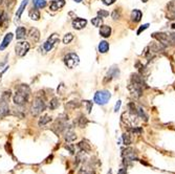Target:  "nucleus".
<instances>
[{
  "instance_id": "nucleus-42",
  "label": "nucleus",
  "mask_w": 175,
  "mask_h": 174,
  "mask_svg": "<svg viewBox=\"0 0 175 174\" xmlns=\"http://www.w3.org/2000/svg\"><path fill=\"white\" fill-rule=\"evenodd\" d=\"M102 1L105 5H111V4H113L116 0H102Z\"/></svg>"
},
{
  "instance_id": "nucleus-8",
  "label": "nucleus",
  "mask_w": 175,
  "mask_h": 174,
  "mask_svg": "<svg viewBox=\"0 0 175 174\" xmlns=\"http://www.w3.org/2000/svg\"><path fill=\"white\" fill-rule=\"evenodd\" d=\"M153 38H155L158 42H160V44H162L164 46H168L171 44V38L170 34H166V33H154L152 35Z\"/></svg>"
},
{
  "instance_id": "nucleus-50",
  "label": "nucleus",
  "mask_w": 175,
  "mask_h": 174,
  "mask_svg": "<svg viewBox=\"0 0 175 174\" xmlns=\"http://www.w3.org/2000/svg\"><path fill=\"white\" fill-rule=\"evenodd\" d=\"M0 101H1V100H0Z\"/></svg>"
},
{
  "instance_id": "nucleus-12",
  "label": "nucleus",
  "mask_w": 175,
  "mask_h": 174,
  "mask_svg": "<svg viewBox=\"0 0 175 174\" xmlns=\"http://www.w3.org/2000/svg\"><path fill=\"white\" fill-rule=\"evenodd\" d=\"M86 24H87V20L83 18H75L73 20V26L76 30H82L85 27Z\"/></svg>"
},
{
  "instance_id": "nucleus-33",
  "label": "nucleus",
  "mask_w": 175,
  "mask_h": 174,
  "mask_svg": "<svg viewBox=\"0 0 175 174\" xmlns=\"http://www.w3.org/2000/svg\"><path fill=\"white\" fill-rule=\"evenodd\" d=\"M11 96H12V91L11 90L3 91L2 96H1V100H2V101H4V102H9V100H10V98H11Z\"/></svg>"
},
{
  "instance_id": "nucleus-19",
  "label": "nucleus",
  "mask_w": 175,
  "mask_h": 174,
  "mask_svg": "<svg viewBox=\"0 0 175 174\" xmlns=\"http://www.w3.org/2000/svg\"><path fill=\"white\" fill-rule=\"evenodd\" d=\"M142 17H143V14H142V12L139 11V10H133L132 13H131V20H132L134 23L141 21Z\"/></svg>"
},
{
  "instance_id": "nucleus-21",
  "label": "nucleus",
  "mask_w": 175,
  "mask_h": 174,
  "mask_svg": "<svg viewBox=\"0 0 175 174\" xmlns=\"http://www.w3.org/2000/svg\"><path fill=\"white\" fill-rule=\"evenodd\" d=\"M148 48H149V50L154 54V53L162 52V50H164V45H162V44H160V43H152L151 45H150Z\"/></svg>"
},
{
  "instance_id": "nucleus-10",
  "label": "nucleus",
  "mask_w": 175,
  "mask_h": 174,
  "mask_svg": "<svg viewBox=\"0 0 175 174\" xmlns=\"http://www.w3.org/2000/svg\"><path fill=\"white\" fill-rule=\"evenodd\" d=\"M119 76H120V69H119V67L116 66V65H113V66H111L110 68H109L108 73H107L106 77H105V79H104V83H108L111 80L118 78Z\"/></svg>"
},
{
  "instance_id": "nucleus-30",
  "label": "nucleus",
  "mask_w": 175,
  "mask_h": 174,
  "mask_svg": "<svg viewBox=\"0 0 175 174\" xmlns=\"http://www.w3.org/2000/svg\"><path fill=\"white\" fill-rule=\"evenodd\" d=\"M91 23H92V25H93V26H96V27H99V26L102 25V23H103V18L99 17V16H98V17H96V18H92Z\"/></svg>"
},
{
  "instance_id": "nucleus-39",
  "label": "nucleus",
  "mask_w": 175,
  "mask_h": 174,
  "mask_svg": "<svg viewBox=\"0 0 175 174\" xmlns=\"http://www.w3.org/2000/svg\"><path fill=\"white\" fill-rule=\"evenodd\" d=\"M7 20V15L5 12H3V13L1 14V16H0V25H2Z\"/></svg>"
},
{
  "instance_id": "nucleus-27",
  "label": "nucleus",
  "mask_w": 175,
  "mask_h": 174,
  "mask_svg": "<svg viewBox=\"0 0 175 174\" xmlns=\"http://www.w3.org/2000/svg\"><path fill=\"white\" fill-rule=\"evenodd\" d=\"M79 148L81 149V150L85 151L86 153L89 152V151L91 150V147H90V145L88 144L87 142H85V141H82V142L79 143Z\"/></svg>"
},
{
  "instance_id": "nucleus-46",
  "label": "nucleus",
  "mask_w": 175,
  "mask_h": 174,
  "mask_svg": "<svg viewBox=\"0 0 175 174\" xmlns=\"http://www.w3.org/2000/svg\"><path fill=\"white\" fill-rule=\"evenodd\" d=\"M171 26H172V28H174V30H175V23H173V24H172V25H171Z\"/></svg>"
},
{
  "instance_id": "nucleus-18",
  "label": "nucleus",
  "mask_w": 175,
  "mask_h": 174,
  "mask_svg": "<svg viewBox=\"0 0 175 174\" xmlns=\"http://www.w3.org/2000/svg\"><path fill=\"white\" fill-rule=\"evenodd\" d=\"M26 34H27L26 28L23 27V26H19V27H17V30H16V38H17L18 40L24 39L26 37Z\"/></svg>"
},
{
  "instance_id": "nucleus-49",
  "label": "nucleus",
  "mask_w": 175,
  "mask_h": 174,
  "mask_svg": "<svg viewBox=\"0 0 175 174\" xmlns=\"http://www.w3.org/2000/svg\"><path fill=\"white\" fill-rule=\"evenodd\" d=\"M0 78H1V73H0Z\"/></svg>"
},
{
  "instance_id": "nucleus-4",
  "label": "nucleus",
  "mask_w": 175,
  "mask_h": 174,
  "mask_svg": "<svg viewBox=\"0 0 175 174\" xmlns=\"http://www.w3.org/2000/svg\"><path fill=\"white\" fill-rule=\"evenodd\" d=\"M111 98V93L108 90H100L96 91L94 95V102L99 105H105L108 103Z\"/></svg>"
},
{
  "instance_id": "nucleus-31",
  "label": "nucleus",
  "mask_w": 175,
  "mask_h": 174,
  "mask_svg": "<svg viewBox=\"0 0 175 174\" xmlns=\"http://www.w3.org/2000/svg\"><path fill=\"white\" fill-rule=\"evenodd\" d=\"M73 40V35L71 34V33H68V34L65 35L64 38H63V43H64V44H69Z\"/></svg>"
},
{
  "instance_id": "nucleus-38",
  "label": "nucleus",
  "mask_w": 175,
  "mask_h": 174,
  "mask_svg": "<svg viewBox=\"0 0 175 174\" xmlns=\"http://www.w3.org/2000/svg\"><path fill=\"white\" fill-rule=\"evenodd\" d=\"M98 16L101 18H105V17H107V16H109V12L104 11V10H100V11L98 12Z\"/></svg>"
},
{
  "instance_id": "nucleus-32",
  "label": "nucleus",
  "mask_w": 175,
  "mask_h": 174,
  "mask_svg": "<svg viewBox=\"0 0 175 174\" xmlns=\"http://www.w3.org/2000/svg\"><path fill=\"white\" fill-rule=\"evenodd\" d=\"M111 17L113 20H119L121 18V10L120 9H114L111 14Z\"/></svg>"
},
{
  "instance_id": "nucleus-22",
  "label": "nucleus",
  "mask_w": 175,
  "mask_h": 174,
  "mask_svg": "<svg viewBox=\"0 0 175 174\" xmlns=\"http://www.w3.org/2000/svg\"><path fill=\"white\" fill-rule=\"evenodd\" d=\"M27 3H28V0H23L21 2L19 9L17 10V13H16V19L17 20H19L20 18H21V15H22V13H23L24 9H25V7L27 5Z\"/></svg>"
},
{
  "instance_id": "nucleus-29",
  "label": "nucleus",
  "mask_w": 175,
  "mask_h": 174,
  "mask_svg": "<svg viewBox=\"0 0 175 174\" xmlns=\"http://www.w3.org/2000/svg\"><path fill=\"white\" fill-rule=\"evenodd\" d=\"M137 116H139V118H143L145 122L148 121V116L146 114V112L144 111V109L142 107H137Z\"/></svg>"
},
{
  "instance_id": "nucleus-1",
  "label": "nucleus",
  "mask_w": 175,
  "mask_h": 174,
  "mask_svg": "<svg viewBox=\"0 0 175 174\" xmlns=\"http://www.w3.org/2000/svg\"><path fill=\"white\" fill-rule=\"evenodd\" d=\"M30 89L28 87V85L26 84H20L16 87V93L13 97V101L14 103L17 106H24L27 103L28 99H30Z\"/></svg>"
},
{
  "instance_id": "nucleus-16",
  "label": "nucleus",
  "mask_w": 175,
  "mask_h": 174,
  "mask_svg": "<svg viewBox=\"0 0 175 174\" xmlns=\"http://www.w3.org/2000/svg\"><path fill=\"white\" fill-rule=\"evenodd\" d=\"M28 37L32 41L34 42H38L39 39H40V32L38 30V28L36 27H32L28 32Z\"/></svg>"
},
{
  "instance_id": "nucleus-20",
  "label": "nucleus",
  "mask_w": 175,
  "mask_h": 174,
  "mask_svg": "<svg viewBox=\"0 0 175 174\" xmlns=\"http://www.w3.org/2000/svg\"><path fill=\"white\" fill-rule=\"evenodd\" d=\"M28 16H30V19L35 20V21H38L40 19V12H39V10L37 7H33V9H30Z\"/></svg>"
},
{
  "instance_id": "nucleus-44",
  "label": "nucleus",
  "mask_w": 175,
  "mask_h": 174,
  "mask_svg": "<svg viewBox=\"0 0 175 174\" xmlns=\"http://www.w3.org/2000/svg\"><path fill=\"white\" fill-rule=\"evenodd\" d=\"M121 104H122V102L121 101H118V103L115 104V107H114V111L116 112L119 109H120V107H121Z\"/></svg>"
},
{
  "instance_id": "nucleus-48",
  "label": "nucleus",
  "mask_w": 175,
  "mask_h": 174,
  "mask_svg": "<svg viewBox=\"0 0 175 174\" xmlns=\"http://www.w3.org/2000/svg\"><path fill=\"white\" fill-rule=\"evenodd\" d=\"M108 174H112V172H111V171H109V173Z\"/></svg>"
},
{
  "instance_id": "nucleus-3",
  "label": "nucleus",
  "mask_w": 175,
  "mask_h": 174,
  "mask_svg": "<svg viewBox=\"0 0 175 174\" xmlns=\"http://www.w3.org/2000/svg\"><path fill=\"white\" fill-rule=\"evenodd\" d=\"M123 163H124V165L126 166H129L131 165V163L134 161H137V156L136 154H135L134 150H133L132 148H126L123 150Z\"/></svg>"
},
{
  "instance_id": "nucleus-26",
  "label": "nucleus",
  "mask_w": 175,
  "mask_h": 174,
  "mask_svg": "<svg viewBox=\"0 0 175 174\" xmlns=\"http://www.w3.org/2000/svg\"><path fill=\"white\" fill-rule=\"evenodd\" d=\"M59 106H60V101H59V99H58V98H53L51 101L49 102V109L55 110V109H57Z\"/></svg>"
},
{
  "instance_id": "nucleus-45",
  "label": "nucleus",
  "mask_w": 175,
  "mask_h": 174,
  "mask_svg": "<svg viewBox=\"0 0 175 174\" xmlns=\"http://www.w3.org/2000/svg\"><path fill=\"white\" fill-rule=\"evenodd\" d=\"M73 1H76V2H78V3H79V2H81L82 0H73Z\"/></svg>"
},
{
  "instance_id": "nucleus-5",
  "label": "nucleus",
  "mask_w": 175,
  "mask_h": 174,
  "mask_svg": "<svg viewBox=\"0 0 175 174\" xmlns=\"http://www.w3.org/2000/svg\"><path fill=\"white\" fill-rule=\"evenodd\" d=\"M131 84L134 86L135 88L139 89L142 91L145 88H148L147 84L144 81L143 77L141 75H139V73H132V76H131Z\"/></svg>"
},
{
  "instance_id": "nucleus-14",
  "label": "nucleus",
  "mask_w": 175,
  "mask_h": 174,
  "mask_svg": "<svg viewBox=\"0 0 175 174\" xmlns=\"http://www.w3.org/2000/svg\"><path fill=\"white\" fill-rule=\"evenodd\" d=\"M10 113V107L7 102L4 101H0V118H4L7 114Z\"/></svg>"
},
{
  "instance_id": "nucleus-41",
  "label": "nucleus",
  "mask_w": 175,
  "mask_h": 174,
  "mask_svg": "<svg viewBox=\"0 0 175 174\" xmlns=\"http://www.w3.org/2000/svg\"><path fill=\"white\" fill-rule=\"evenodd\" d=\"M148 26H149V24H148V23H146V24H144V25H142L141 27L139 28V30H137V35H139V34H141V33L143 32V30H147V28H148Z\"/></svg>"
},
{
  "instance_id": "nucleus-37",
  "label": "nucleus",
  "mask_w": 175,
  "mask_h": 174,
  "mask_svg": "<svg viewBox=\"0 0 175 174\" xmlns=\"http://www.w3.org/2000/svg\"><path fill=\"white\" fill-rule=\"evenodd\" d=\"M129 131L132 132V133H134V134H139L143 132V130H142V128H139V127H134V128L129 127Z\"/></svg>"
},
{
  "instance_id": "nucleus-35",
  "label": "nucleus",
  "mask_w": 175,
  "mask_h": 174,
  "mask_svg": "<svg viewBox=\"0 0 175 174\" xmlns=\"http://www.w3.org/2000/svg\"><path fill=\"white\" fill-rule=\"evenodd\" d=\"M80 106V102L78 101H70L66 104L67 108H70V109H75V108H78Z\"/></svg>"
},
{
  "instance_id": "nucleus-7",
  "label": "nucleus",
  "mask_w": 175,
  "mask_h": 174,
  "mask_svg": "<svg viewBox=\"0 0 175 174\" xmlns=\"http://www.w3.org/2000/svg\"><path fill=\"white\" fill-rule=\"evenodd\" d=\"M30 48V43L26 42V41H20V42H18L15 46L16 55L19 57H24L26 54H27Z\"/></svg>"
},
{
  "instance_id": "nucleus-47",
  "label": "nucleus",
  "mask_w": 175,
  "mask_h": 174,
  "mask_svg": "<svg viewBox=\"0 0 175 174\" xmlns=\"http://www.w3.org/2000/svg\"><path fill=\"white\" fill-rule=\"evenodd\" d=\"M141 1H143V2H147L148 0H141Z\"/></svg>"
},
{
  "instance_id": "nucleus-6",
  "label": "nucleus",
  "mask_w": 175,
  "mask_h": 174,
  "mask_svg": "<svg viewBox=\"0 0 175 174\" xmlns=\"http://www.w3.org/2000/svg\"><path fill=\"white\" fill-rule=\"evenodd\" d=\"M64 63L68 68H75L80 63L79 56L75 53H69L64 57Z\"/></svg>"
},
{
  "instance_id": "nucleus-13",
  "label": "nucleus",
  "mask_w": 175,
  "mask_h": 174,
  "mask_svg": "<svg viewBox=\"0 0 175 174\" xmlns=\"http://www.w3.org/2000/svg\"><path fill=\"white\" fill-rule=\"evenodd\" d=\"M65 5V0H53L51 1L50 5H49V10L50 11H59Z\"/></svg>"
},
{
  "instance_id": "nucleus-23",
  "label": "nucleus",
  "mask_w": 175,
  "mask_h": 174,
  "mask_svg": "<svg viewBox=\"0 0 175 174\" xmlns=\"http://www.w3.org/2000/svg\"><path fill=\"white\" fill-rule=\"evenodd\" d=\"M109 50V43L107 41H101L99 44V52L101 54H106Z\"/></svg>"
},
{
  "instance_id": "nucleus-40",
  "label": "nucleus",
  "mask_w": 175,
  "mask_h": 174,
  "mask_svg": "<svg viewBox=\"0 0 175 174\" xmlns=\"http://www.w3.org/2000/svg\"><path fill=\"white\" fill-rule=\"evenodd\" d=\"M83 103L86 105V108H87V111L91 112V108H92V102L91 101H83Z\"/></svg>"
},
{
  "instance_id": "nucleus-43",
  "label": "nucleus",
  "mask_w": 175,
  "mask_h": 174,
  "mask_svg": "<svg viewBox=\"0 0 175 174\" xmlns=\"http://www.w3.org/2000/svg\"><path fill=\"white\" fill-rule=\"evenodd\" d=\"M65 148L67 149V150L69 151V152L71 153V154H73L75 153V149H73V146H71V145H69V144H67V146L65 147Z\"/></svg>"
},
{
  "instance_id": "nucleus-11",
  "label": "nucleus",
  "mask_w": 175,
  "mask_h": 174,
  "mask_svg": "<svg viewBox=\"0 0 175 174\" xmlns=\"http://www.w3.org/2000/svg\"><path fill=\"white\" fill-rule=\"evenodd\" d=\"M64 138L67 143H71V142H73V141H76L77 134H76V132L73 130V127L68 126L64 130Z\"/></svg>"
},
{
  "instance_id": "nucleus-15",
  "label": "nucleus",
  "mask_w": 175,
  "mask_h": 174,
  "mask_svg": "<svg viewBox=\"0 0 175 174\" xmlns=\"http://www.w3.org/2000/svg\"><path fill=\"white\" fill-rule=\"evenodd\" d=\"M12 40H13V34H12V33H9V34L5 35V37L3 38L2 42H1V44H0V50H5V48L9 46L10 43L12 42Z\"/></svg>"
},
{
  "instance_id": "nucleus-24",
  "label": "nucleus",
  "mask_w": 175,
  "mask_h": 174,
  "mask_svg": "<svg viewBox=\"0 0 175 174\" xmlns=\"http://www.w3.org/2000/svg\"><path fill=\"white\" fill-rule=\"evenodd\" d=\"M51 122V116H41L40 118H39V122H38V125L39 127H44L46 126L48 123Z\"/></svg>"
},
{
  "instance_id": "nucleus-28",
  "label": "nucleus",
  "mask_w": 175,
  "mask_h": 174,
  "mask_svg": "<svg viewBox=\"0 0 175 174\" xmlns=\"http://www.w3.org/2000/svg\"><path fill=\"white\" fill-rule=\"evenodd\" d=\"M33 4L37 9H43L46 7V0H33Z\"/></svg>"
},
{
  "instance_id": "nucleus-17",
  "label": "nucleus",
  "mask_w": 175,
  "mask_h": 174,
  "mask_svg": "<svg viewBox=\"0 0 175 174\" xmlns=\"http://www.w3.org/2000/svg\"><path fill=\"white\" fill-rule=\"evenodd\" d=\"M100 35L103 38H108L111 35V27L108 25H101L100 27Z\"/></svg>"
},
{
  "instance_id": "nucleus-2",
  "label": "nucleus",
  "mask_w": 175,
  "mask_h": 174,
  "mask_svg": "<svg viewBox=\"0 0 175 174\" xmlns=\"http://www.w3.org/2000/svg\"><path fill=\"white\" fill-rule=\"evenodd\" d=\"M46 109V104H45V98L44 96H41V91H39L38 95L36 96V98L34 99V102L32 104L30 107V112L34 116H37L43 112Z\"/></svg>"
},
{
  "instance_id": "nucleus-36",
  "label": "nucleus",
  "mask_w": 175,
  "mask_h": 174,
  "mask_svg": "<svg viewBox=\"0 0 175 174\" xmlns=\"http://www.w3.org/2000/svg\"><path fill=\"white\" fill-rule=\"evenodd\" d=\"M90 168H87V167H84L82 168L81 170H80L79 174H93V170H89Z\"/></svg>"
},
{
  "instance_id": "nucleus-34",
  "label": "nucleus",
  "mask_w": 175,
  "mask_h": 174,
  "mask_svg": "<svg viewBox=\"0 0 175 174\" xmlns=\"http://www.w3.org/2000/svg\"><path fill=\"white\" fill-rule=\"evenodd\" d=\"M122 138H123V143H124L125 146H129V145L131 144V138H130V135H129L128 133L123 134Z\"/></svg>"
},
{
  "instance_id": "nucleus-9",
  "label": "nucleus",
  "mask_w": 175,
  "mask_h": 174,
  "mask_svg": "<svg viewBox=\"0 0 175 174\" xmlns=\"http://www.w3.org/2000/svg\"><path fill=\"white\" fill-rule=\"evenodd\" d=\"M60 41V38H59V35L58 34H53L50 35L48 39H47L46 42L43 44V48H44L45 52H50L53 50V47L55 46L56 43H58Z\"/></svg>"
},
{
  "instance_id": "nucleus-25",
  "label": "nucleus",
  "mask_w": 175,
  "mask_h": 174,
  "mask_svg": "<svg viewBox=\"0 0 175 174\" xmlns=\"http://www.w3.org/2000/svg\"><path fill=\"white\" fill-rule=\"evenodd\" d=\"M77 124H78V126H79L80 128H84V127H86V125L88 124L87 118H86L84 114H81V116H79V118H78Z\"/></svg>"
}]
</instances>
